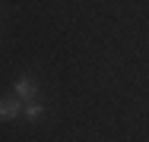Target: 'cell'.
Returning <instances> with one entry per match:
<instances>
[{
    "mask_svg": "<svg viewBox=\"0 0 149 142\" xmlns=\"http://www.w3.org/2000/svg\"><path fill=\"white\" fill-rule=\"evenodd\" d=\"M13 95H16L22 104H26V101H38L41 92H38V82L32 79V73H19V79L13 82Z\"/></svg>",
    "mask_w": 149,
    "mask_h": 142,
    "instance_id": "1",
    "label": "cell"
},
{
    "mask_svg": "<svg viewBox=\"0 0 149 142\" xmlns=\"http://www.w3.org/2000/svg\"><path fill=\"white\" fill-rule=\"evenodd\" d=\"M19 114H22V101H19L16 95L0 98V120H16Z\"/></svg>",
    "mask_w": 149,
    "mask_h": 142,
    "instance_id": "2",
    "label": "cell"
},
{
    "mask_svg": "<svg viewBox=\"0 0 149 142\" xmlns=\"http://www.w3.org/2000/svg\"><path fill=\"white\" fill-rule=\"evenodd\" d=\"M45 114H48V104H41V101H26V104H22V117H26V123H38Z\"/></svg>",
    "mask_w": 149,
    "mask_h": 142,
    "instance_id": "3",
    "label": "cell"
}]
</instances>
